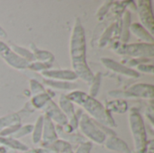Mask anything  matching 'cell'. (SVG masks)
I'll return each mask as SVG.
<instances>
[]
</instances>
